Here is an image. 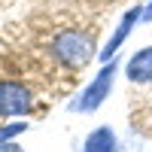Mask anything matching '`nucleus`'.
Masks as SVG:
<instances>
[{"label":"nucleus","mask_w":152,"mask_h":152,"mask_svg":"<svg viewBox=\"0 0 152 152\" xmlns=\"http://www.w3.org/2000/svg\"><path fill=\"white\" fill-rule=\"evenodd\" d=\"M52 58L67 70H82L94 58V40L85 31H61L52 43Z\"/></svg>","instance_id":"1"},{"label":"nucleus","mask_w":152,"mask_h":152,"mask_svg":"<svg viewBox=\"0 0 152 152\" xmlns=\"http://www.w3.org/2000/svg\"><path fill=\"white\" fill-rule=\"evenodd\" d=\"M82 152H119V137H116V131H113L110 125L94 128L91 134L85 137Z\"/></svg>","instance_id":"6"},{"label":"nucleus","mask_w":152,"mask_h":152,"mask_svg":"<svg viewBox=\"0 0 152 152\" xmlns=\"http://www.w3.org/2000/svg\"><path fill=\"white\" fill-rule=\"evenodd\" d=\"M34 110V91L24 82L0 79V119H18Z\"/></svg>","instance_id":"3"},{"label":"nucleus","mask_w":152,"mask_h":152,"mask_svg":"<svg viewBox=\"0 0 152 152\" xmlns=\"http://www.w3.org/2000/svg\"><path fill=\"white\" fill-rule=\"evenodd\" d=\"M28 131L24 122H3L0 125V143H15V137H21Z\"/></svg>","instance_id":"7"},{"label":"nucleus","mask_w":152,"mask_h":152,"mask_svg":"<svg viewBox=\"0 0 152 152\" xmlns=\"http://www.w3.org/2000/svg\"><path fill=\"white\" fill-rule=\"evenodd\" d=\"M0 152H24L18 143H0Z\"/></svg>","instance_id":"8"},{"label":"nucleus","mask_w":152,"mask_h":152,"mask_svg":"<svg viewBox=\"0 0 152 152\" xmlns=\"http://www.w3.org/2000/svg\"><path fill=\"white\" fill-rule=\"evenodd\" d=\"M116 70H119V64H116V61H110V64H100V70L91 76V82H88L82 91L73 97L70 113H82V116L94 113V110L107 100V94L113 91V82H116Z\"/></svg>","instance_id":"2"},{"label":"nucleus","mask_w":152,"mask_h":152,"mask_svg":"<svg viewBox=\"0 0 152 152\" xmlns=\"http://www.w3.org/2000/svg\"><path fill=\"white\" fill-rule=\"evenodd\" d=\"M143 18H146V21H149V18H152V3H149V6H146V9H143Z\"/></svg>","instance_id":"9"},{"label":"nucleus","mask_w":152,"mask_h":152,"mask_svg":"<svg viewBox=\"0 0 152 152\" xmlns=\"http://www.w3.org/2000/svg\"><path fill=\"white\" fill-rule=\"evenodd\" d=\"M140 18H143V9H140V6H134V9H128V12L122 15V21H119L116 34H113L110 40H107V46L100 49V55H97V61H100V64H110V61H116V52L122 49V43L128 40V37H131L134 24L140 21Z\"/></svg>","instance_id":"4"},{"label":"nucleus","mask_w":152,"mask_h":152,"mask_svg":"<svg viewBox=\"0 0 152 152\" xmlns=\"http://www.w3.org/2000/svg\"><path fill=\"white\" fill-rule=\"evenodd\" d=\"M125 76L134 85H152V46H143L125 61Z\"/></svg>","instance_id":"5"}]
</instances>
